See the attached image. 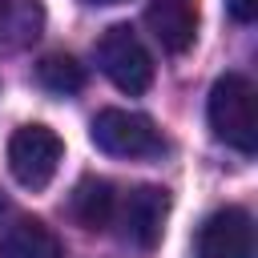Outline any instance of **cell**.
Listing matches in <instances>:
<instances>
[{"label":"cell","mask_w":258,"mask_h":258,"mask_svg":"<svg viewBox=\"0 0 258 258\" xmlns=\"http://www.w3.org/2000/svg\"><path fill=\"white\" fill-rule=\"evenodd\" d=\"M36 81L48 89V93H77L81 85H85V69L73 60V56H64V52H52V56H44L40 64H36Z\"/></svg>","instance_id":"obj_11"},{"label":"cell","mask_w":258,"mask_h":258,"mask_svg":"<svg viewBox=\"0 0 258 258\" xmlns=\"http://www.w3.org/2000/svg\"><path fill=\"white\" fill-rule=\"evenodd\" d=\"M145 24L165 52H185L198 36V0H149Z\"/></svg>","instance_id":"obj_7"},{"label":"cell","mask_w":258,"mask_h":258,"mask_svg":"<svg viewBox=\"0 0 258 258\" xmlns=\"http://www.w3.org/2000/svg\"><path fill=\"white\" fill-rule=\"evenodd\" d=\"M44 28L40 0H0V52L28 48Z\"/></svg>","instance_id":"obj_9"},{"label":"cell","mask_w":258,"mask_h":258,"mask_svg":"<svg viewBox=\"0 0 258 258\" xmlns=\"http://www.w3.org/2000/svg\"><path fill=\"white\" fill-rule=\"evenodd\" d=\"M0 254L4 258H64V246L52 234V226H44L40 218H20L16 226L4 230Z\"/></svg>","instance_id":"obj_8"},{"label":"cell","mask_w":258,"mask_h":258,"mask_svg":"<svg viewBox=\"0 0 258 258\" xmlns=\"http://www.w3.org/2000/svg\"><path fill=\"white\" fill-rule=\"evenodd\" d=\"M89 4H121V0H89Z\"/></svg>","instance_id":"obj_13"},{"label":"cell","mask_w":258,"mask_h":258,"mask_svg":"<svg viewBox=\"0 0 258 258\" xmlns=\"http://www.w3.org/2000/svg\"><path fill=\"white\" fill-rule=\"evenodd\" d=\"M97 64L101 73L129 97H141L153 85V56L141 44V36L129 24H113L97 40Z\"/></svg>","instance_id":"obj_2"},{"label":"cell","mask_w":258,"mask_h":258,"mask_svg":"<svg viewBox=\"0 0 258 258\" xmlns=\"http://www.w3.org/2000/svg\"><path fill=\"white\" fill-rule=\"evenodd\" d=\"M64 157V141L48 125H20L8 141V169L24 189H44Z\"/></svg>","instance_id":"obj_4"},{"label":"cell","mask_w":258,"mask_h":258,"mask_svg":"<svg viewBox=\"0 0 258 258\" xmlns=\"http://www.w3.org/2000/svg\"><path fill=\"white\" fill-rule=\"evenodd\" d=\"M165 214H169V194L161 185H137L129 189L117 210H113V222H117V234L121 242L137 246V250H153L161 242V230H165Z\"/></svg>","instance_id":"obj_5"},{"label":"cell","mask_w":258,"mask_h":258,"mask_svg":"<svg viewBox=\"0 0 258 258\" xmlns=\"http://www.w3.org/2000/svg\"><path fill=\"white\" fill-rule=\"evenodd\" d=\"M226 8H230V16L242 20V24H250V20L258 16V0H226Z\"/></svg>","instance_id":"obj_12"},{"label":"cell","mask_w":258,"mask_h":258,"mask_svg":"<svg viewBox=\"0 0 258 258\" xmlns=\"http://www.w3.org/2000/svg\"><path fill=\"white\" fill-rule=\"evenodd\" d=\"M89 137L109 157H157L165 149L157 125L145 113H129V109H101L93 117Z\"/></svg>","instance_id":"obj_3"},{"label":"cell","mask_w":258,"mask_h":258,"mask_svg":"<svg viewBox=\"0 0 258 258\" xmlns=\"http://www.w3.org/2000/svg\"><path fill=\"white\" fill-rule=\"evenodd\" d=\"M194 250H198V258H254V222H250V214L238 210V206L214 210L198 226Z\"/></svg>","instance_id":"obj_6"},{"label":"cell","mask_w":258,"mask_h":258,"mask_svg":"<svg viewBox=\"0 0 258 258\" xmlns=\"http://www.w3.org/2000/svg\"><path fill=\"white\" fill-rule=\"evenodd\" d=\"M113 210H117V194L105 177H85L77 181L73 198H69V214L85 226V230H105L113 222Z\"/></svg>","instance_id":"obj_10"},{"label":"cell","mask_w":258,"mask_h":258,"mask_svg":"<svg viewBox=\"0 0 258 258\" xmlns=\"http://www.w3.org/2000/svg\"><path fill=\"white\" fill-rule=\"evenodd\" d=\"M206 117L218 141H226L238 153H254L258 149V117H254V85L242 73H226L214 81L210 101H206Z\"/></svg>","instance_id":"obj_1"}]
</instances>
